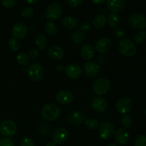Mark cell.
I'll use <instances>...</instances> for the list:
<instances>
[{"instance_id":"6da1fadb","label":"cell","mask_w":146,"mask_h":146,"mask_svg":"<svg viewBox=\"0 0 146 146\" xmlns=\"http://www.w3.org/2000/svg\"><path fill=\"white\" fill-rule=\"evenodd\" d=\"M118 50L121 55L126 57L134 56L138 52L137 46L129 38H124L119 41Z\"/></svg>"},{"instance_id":"7a4b0ae2","label":"cell","mask_w":146,"mask_h":146,"mask_svg":"<svg viewBox=\"0 0 146 146\" xmlns=\"http://www.w3.org/2000/svg\"><path fill=\"white\" fill-rule=\"evenodd\" d=\"M41 113L44 120L47 121H54L59 117L61 109L56 104L50 103L42 107Z\"/></svg>"},{"instance_id":"3957f363","label":"cell","mask_w":146,"mask_h":146,"mask_svg":"<svg viewBox=\"0 0 146 146\" xmlns=\"http://www.w3.org/2000/svg\"><path fill=\"white\" fill-rule=\"evenodd\" d=\"M111 81L106 78H99L96 80L92 86L94 92L98 96L107 94L111 89Z\"/></svg>"},{"instance_id":"277c9868","label":"cell","mask_w":146,"mask_h":146,"mask_svg":"<svg viewBox=\"0 0 146 146\" xmlns=\"http://www.w3.org/2000/svg\"><path fill=\"white\" fill-rule=\"evenodd\" d=\"M29 78L33 81H39L43 79L45 71L42 66L37 63L31 64L27 70Z\"/></svg>"},{"instance_id":"5b68a950","label":"cell","mask_w":146,"mask_h":146,"mask_svg":"<svg viewBox=\"0 0 146 146\" xmlns=\"http://www.w3.org/2000/svg\"><path fill=\"white\" fill-rule=\"evenodd\" d=\"M17 125L12 120H4L0 124V133L6 138L13 137L17 133Z\"/></svg>"},{"instance_id":"8992f818","label":"cell","mask_w":146,"mask_h":146,"mask_svg":"<svg viewBox=\"0 0 146 146\" xmlns=\"http://www.w3.org/2000/svg\"><path fill=\"white\" fill-rule=\"evenodd\" d=\"M114 126L109 121H103L98 126V135L104 141L111 139L114 135Z\"/></svg>"},{"instance_id":"52a82bcc","label":"cell","mask_w":146,"mask_h":146,"mask_svg":"<svg viewBox=\"0 0 146 146\" xmlns=\"http://www.w3.org/2000/svg\"><path fill=\"white\" fill-rule=\"evenodd\" d=\"M62 15V9L56 3H52L47 7L45 11V17L48 21H54L60 19Z\"/></svg>"},{"instance_id":"ba28073f","label":"cell","mask_w":146,"mask_h":146,"mask_svg":"<svg viewBox=\"0 0 146 146\" xmlns=\"http://www.w3.org/2000/svg\"><path fill=\"white\" fill-rule=\"evenodd\" d=\"M129 25L135 29H144L146 28V17L143 14L135 13L128 17Z\"/></svg>"},{"instance_id":"9c48e42d","label":"cell","mask_w":146,"mask_h":146,"mask_svg":"<svg viewBox=\"0 0 146 146\" xmlns=\"http://www.w3.org/2000/svg\"><path fill=\"white\" fill-rule=\"evenodd\" d=\"M133 107V103L130 98L123 97L118 100L115 104V109L117 112L122 115H126L132 110Z\"/></svg>"},{"instance_id":"30bf717a","label":"cell","mask_w":146,"mask_h":146,"mask_svg":"<svg viewBox=\"0 0 146 146\" xmlns=\"http://www.w3.org/2000/svg\"><path fill=\"white\" fill-rule=\"evenodd\" d=\"M113 47V41L108 37H103L97 41L95 45V49L99 54H106L109 52Z\"/></svg>"},{"instance_id":"8fae6325","label":"cell","mask_w":146,"mask_h":146,"mask_svg":"<svg viewBox=\"0 0 146 146\" xmlns=\"http://www.w3.org/2000/svg\"><path fill=\"white\" fill-rule=\"evenodd\" d=\"M86 114L80 110L71 111L68 116V121L73 126H78L85 122Z\"/></svg>"},{"instance_id":"7c38bea8","label":"cell","mask_w":146,"mask_h":146,"mask_svg":"<svg viewBox=\"0 0 146 146\" xmlns=\"http://www.w3.org/2000/svg\"><path fill=\"white\" fill-rule=\"evenodd\" d=\"M83 71L88 78H95L100 72V66L94 61H87L84 64Z\"/></svg>"},{"instance_id":"4fadbf2b","label":"cell","mask_w":146,"mask_h":146,"mask_svg":"<svg viewBox=\"0 0 146 146\" xmlns=\"http://www.w3.org/2000/svg\"><path fill=\"white\" fill-rule=\"evenodd\" d=\"M68 138V131L65 128H58L54 131L52 135L53 142L55 144L61 145L66 142Z\"/></svg>"},{"instance_id":"5bb4252c","label":"cell","mask_w":146,"mask_h":146,"mask_svg":"<svg viewBox=\"0 0 146 146\" xmlns=\"http://www.w3.org/2000/svg\"><path fill=\"white\" fill-rule=\"evenodd\" d=\"M74 96L71 91L68 90H61L56 95L57 102L62 105H68L73 102Z\"/></svg>"},{"instance_id":"9a60e30c","label":"cell","mask_w":146,"mask_h":146,"mask_svg":"<svg viewBox=\"0 0 146 146\" xmlns=\"http://www.w3.org/2000/svg\"><path fill=\"white\" fill-rule=\"evenodd\" d=\"M91 108L97 113H103L106 111L108 108V103L104 98L101 96H96L94 98L91 103Z\"/></svg>"},{"instance_id":"2e32d148","label":"cell","mask_w":146,"mask_h":146,"mask_svg":"<svg viewBox=\"0 0 146 146\" xmlns=\"http://www.w3.org/2000/svg\"><path fill=\"white\" fill-rule=\"evenodd\" d=\"M65 73L67 76L73 80L78 79L82 74V69L81 66L76 64H70L66 66Z\"/></svg>"},{"instance_id":"e0dca14e","label":"cell","mask_w":146,"mask_h":146,"mask_svg":"<svg viewBox=\"0 0 146 146\" xmlns=\"http://www.w3.org/2000/svg\"><path fill=\"white\" fill-rule=\"evenodd\" d=\"M28 33L27 26L24 23H17L11 29V36L12 38L19 39L24 38Z\"/></svg>"},{"instance_id":"ac0fdd59","label":"cell","mask_w":146,"mask_h":146,"mask_svg":"<svg viewBox=\"0 0 146 146\" xmlns=\"http://www.w3.org/2000/svg\"><path fill=\"white\" fill-rule=\"evenodd\" d=\"M130 138L129 133L126 129L119 128L114 133V139L117 144L123 145L128 142Z\"/></svg>"},{"instance_id":"d6986e66","label":"cell","mask_w":146,"mask_h":146,"mask_svg":"<svg viewBox=\"0 0 146 146\" xmlns=\"http://www.w3.org/2000/svg\"><path fill=\"white\" fill-rule=\"evenodd\" d=\"M126 0H107L106 7L112 13H117L125 8Z\"/></svg>"},{"instance_id":"ffe728a7","label":"cell","mask_w":146,"mask_h":146,"mask_svg":"<svg viewBox=\"0 0 146 146\" xmlns=\"http://www.w3.org/2000/svg\"><path fill=\"white\" fill-rule=\"evenodd\" d=\"M47 54L50 58L55 61H58L64 57V51L59 46L52 45L48 48Z\"/></svg>"},{"instance_id":"44dd1931","label":"cell","mask_w":146,"mask_h":146,"mask_svg":"<svg viewBox=\"0 0 146 146\" xmlns=\"http://www.w3.org/2000/svg\"><path fill=\"white\" fill-rule=\"evenodd\" d=\"M94 55H95V48L92 45L86 44L81 47V56L84 60L89 61L94 58Z\"/></svg>"},{"instance_id":"7402d4cb","label":"cell","mask_w":146,"mask_h":146,"mask_svg":"<svg viewBox=\"0 0 146 146\" xmlns=\"http://www.w3.org/2000/svg\"><path fill=\"white\" fill-rule=\"evenodd\" d=\"M62 24L67 29H76L78 26V20L73 16H66L63 19Z\"/></svg>"},{"instance_id":"603a6c76","label":"cell","mask_w":146,"mask_h":146,"mask_svg":"<svg viewBox=\"0 0 146 146\" xmlns=\"http://www.w3.org/2000/svg\"><path fill=\"white\" fill-rule=\"evenodd\" d=\"M107 23V18L104 14H98L97 17L94 18L93 21V24L94 27L96 29H101L106 26Z\"/></svg>"},{"instance_id":"cb8c5ba5","label":"cell","mask_w":146,"mask_h":146,"mask_svg":"<svg viewBox=\"0 0 146 146\" xmlns=\"http://www.w3.org/2000/svg\"><path fill=\"white\" fill-rule=\"evenodd\" d=\"M120 21H121V18L117 13H112L108 16V19H107V23H108V26L113 29L118 27Z\"/></svg>"},{"instance_id":"d4e9b609","label":"cell","mask_w":146,"mask_h":146,"mask_svg":"<svg viewBox=\"0 0 146 146\" xmlns=\"http://www.w3.org/2000/svg\"><path fill=\"white\" fill-rule=\"evenodd\" d=\"M35 44L38 50H44L46 48L48 44L47 38L43 34H38L35 38Z\"/></svg>"},{"instance_id":"484cf974","label":"cell","mask_w":146,"mask_h":146,"mask_svg":"<svg viewBox=\"0 0 146 146\" xmlns=\"http://www.w3.org/2000/svg\"><path fill=\"white\" fill-rule=\"evenodd\" d=\"M71 37L73 42L76 44H79L83 42L85 38V35L84 33H83L80 29H74V31L71 33Z\"/></svg>"},{"instance_id":"4316f807","label":"cell","mask_w":146,"mask_h":146,"mask_svg":"<svg viewBox=\"0 0 146 146\" xmlns=\"http://www.w3.org/2000/svg\"><path fill=\"white\" fill-rule=\"evenodd\" d=\"M46 32L50 36H54L58 33V27L54 21H48L44 25Z\"/></svg>"},{"instance_id":"83f0119b","label":"cell","mask_w":146,"mask_h":146,"mask_svg":"<svg viewBox=\"0 0 146 146\" xmlns=\"http://www.w3.org/2000/svg\"><path fill=\"white\" fill-rule=\"evenodd\" d=\"M16 59H17V63L22 66H26L29 63V58L24 53H19L17 54Z\"/></svg>"},{"instance_id":"f1b7e54d","label":"cell","mask_w":146,"mask_h":146,"mask_svg":"<svg viewBox=\"0 0 146 146\" xmlns=\"http://www.w3.org/2000/svg\"><path fill=\"white\" fill-rule=\"evenodd\" d=\"M121 124L124 129L130 128L133 125V121L131 117L128 115H123L121 119Z\"/></svg>"},{"instance_id":"f546056e","label":"cell","mask_w":146,"mask_h":146,"mask_svg":"<svg viewBox=\"0 0 146 146\" xmlns=\"http://www.w3.org/2000/svg\"><path fill=\"white\" fill-rule=\"evenodd\" d=\"M85 125L88 129L96 130L99 126V122L94 118H88L85 121Z\"/></svg>"},{"instance_id":"4dcf8cb0","label":"cell","mask_w":146,"mask_h":146,"mask_svg":"<svg viewBox=\"0 0 146 146\" xmlns=\"http://www.w3.org/2000/svg\"><path fill=\"white\" fill-rule=\"evenodd\" d=\"M8 45L11 51H17L19 50L20 47H21V43L17 38H11L8 41Z\"/></svg>"},{"instance_id":"1f68e13d","label":"cell","mask_w":146,"mask_h":146,"mask_svg":"<svg viewBox=\"0 0 146 146\" xmlns=\"http://www.w3.org/2000/svg\"><path fill=\"white\" fill-rule=\"evenodd\" d=\"M134 41L137 44H141V43L144 42V41L146 39V31L145 30H142L134 35L133 37Z\"/></svg>"},{"instance_id":"d6a6232c","label":"cell","mask_w":146,"mask_h":146,"mask_svg":"<svg viewBox=\"0 0 146 146\" xmlns=\"http://www.w3.org/2000/svg\"><path fill=\"white\" fill-rule=\"evenodd\" d=\"M113 35L117 38H119V39H122L126 35V32H125V30L124 29H123L122 27H116L113 29Z\"/></svg>"},{"instance_id":"836d02e7","label":"cell","mask_w":146,"mask_h":146,"mask_svg":"<svg viewBox=\"0 0 146 146\" xmlns=\"http://www.w3.org/2000/svg\"><path fill=\"white\" fill-rule=\"evenodd\" d=\"M134 146H146V135H138L134 141Z\"/></svg>"},{"instance_id":"e575fe53","label":"cell","mask_w":146,"mask_h":146,"mask_svg":"<svg viewBox=\"0 0 146 146\" xmlns=\"http://www.w3.org/2000/svg\"><path fill=\"white\" fill-rule=\"evenodd\" d=\"M34 14V9L32 7H26L21 11V14L23 17L25 18H29V17H31Z\"/></svg>"},{"instance_id":"d590c367","label":"cell","mask_w":146,"mask_h":146,"mask_svg":"<svg viewBox=\"0 0 146 146\" xmlns=\"http://www.w3.org/2000/svg\"><path fill=\"white\" fill-rule=\"evenodd\" d=\"M34 140L31 139V138L26 137L21 139L20 142V146H34Z\"/></svg>"},{"instance_id":"8d00e7d4","label":"cell","mask_w":146,"mask_h":146,"mask_svg":"<svg viewBox=\"0 0 146 146\" xmlns=\"http://www.w3.org/2000/svg\"><path fill=\"white\" fill-rule=\"evenodd\" d=\"M0 146H15V144L10 138H4L0 139Z\"/></svg>"},{"instance_id":"74e56055","label":"cell","mask_w":146,"mask_h":146,"mask_svg":"<svg viewBox=\"0 0 146 146\" xmlns=\"http://www.w3.org/2000/svg\"><path fill=\"white\" fill-rule=\"evenodd\" d=\"M1 2L4 7L7 8H12L16 5L17 0H1Z\"/></svg>"},{"instance_id":"f35d334b","label":"cell","mask_w":146,"mask_h":146,"mask_svg":"<svg viewBox=\"0 0 146 146\" xmlns=\"http://www.w3.org/2000/svg\"><path fill=\"white\" fill-rule=\"evenodd\" d=\"M38 55H39V51H38V48H32V49L30 50L28 56L31 60H34L38 58Z\"/></svg>"},{"instance_id":"ab89813d","label":"cell","mask_w":146,"mask_h":146,"mask_svg":"<svg viewBox=\"0 0 146 146\" xmlns=\"http://www.w3.org/2000/svg\"><path fill=\"white\" fill-rule=\"evenodd\" d=\"M90 28H91V25H90L89 22H88V21H84V22L81 23L79 29L83 33L85 34V33H86L90 29Z\"/></svg>"},{"instance_id":"60d3db41","label":"cell","mask_w":146,"mask_h":146,"mask_svg":"<svg viewBox=\"0 0 146 146\" xmlns=\"http://www.w3.org/2000/svg\"><path fill=\"white\" fill-rule=\"evenodd\" d=\"M66 1L68 5L73 8L78 7L82 3V0H66Z\"/></svg>"},{"instance_id":"b9f144b4","label":"cell","mask_w":146,"mask_h":146,"mask_svg":"<svg viewBox=\"0 0 146 146\" xmlns=\"http://www.w3.org/2000/svg\"><path fill=\"white\" fill-rule=\"evenodd\" d=\"M65 68H66V67L64 66L63 64H58V65H57L56 67V71L59 73L65 71Z\"/></svg>"},{"instance_id":"7bdbcfd3","label":"cell","mask_w":146,"mask_h":146,"mask_svg":"<svg viewBox=\"0 0 146 146\" xmlns=\"http://www.w3.org/2000/svg\"><path fill=\"white\" fill-rule=\"evenodd\" d=\"M93 3L94 4H96V5H101L103 4L106 1V0H91Z\"/></svg>"},{"instance_id":"ee69618b","label":"cell","mask_w":146,"mask_h":146,"mask_svg":"<svg viewBox=\"0 0 146 146\" xmlns=\"http://www.w3.org/2000/svg\"><path fill=\"white\" fill-rule=\"evenodd\" d=\"M29 4H35L38 1V0H24Z\"/></svg>"},{"instance_id":"f6af8a7d","label":"cell","mask_w":146,"mask_h":146,"mask_svg":"<svg viewBox=\"0 0 146 146\" xmlns=\"http://www.w3.org/2000/svg\"><path fill=\"white\" fill-rule=\"evenodd\" d=\"M45 146H56V144L54 143V142H48L46 144Z\"/></svg>"},{"instance_id":"bcb514c9","label":"cell","mask_w":146,"mask_h":146,"mask_svg":"<svg viewBox=\"0 0 146 146\" xmlns=\"http://www.w3.org/2000/svg\"><path fill=\"white\" fill-rule=\"evenodd\" d=\"M108 146H118V145H116V144H113V143H111V144H109Z\"/></svg>"},{"instance_id":"7dc6e473","label":"cell","mask_w":146,"mask_h":146,"mask_svg":"<svg viewBox=\"0 0 146 146\" xmlns=\"http://www.w3.org/2000/svg\"><path fill=\"white\" fill-rule=\"evenodd\" d=\"M0 139H1V133H0Z\"/></svg>"},{"instance_id":"c3c4849f","label":"cell","mask_w":146,"mask_h":146,"mask_svg":"<svg viewBox=\"0 0 146 146\" xmlns=\"http://www.w3.org/2000/svg\"><path fill=\"white\" fill-rule=\"evenodd\" d=\"M145 115H146V109H145Z\"/></svg>"},{"instance_id":"681fc988","label":"cell","mask_w":146,"mask_h":146,"mask_svg":"<svg viewBox=\"0 0 146 146\" xmlns=\"http://www.w3.org/2000/svg\"><path fill=\"white\" fill-rule=\"evenodd\" d=\"M0 106H1V104H0Z\"/></svg>"}]
</instances>
